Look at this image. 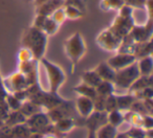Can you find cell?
<instances>
[{
	"label": "cell",
	"mask_w": 153,
	"mask_h": 138,
	"mask_svg": "<svg viewBox=\"0 0 153 138\" xmlns=\"http://www.w3.org/2000/svg\"><path fill=\"white\" fill-rule=\"evenodd\" d=\"M114 88L115 86L112 82L101 81V83L96 87V90L98 95H102L107 97V96L111 95V94H114Z\"/></svg>",
	"instance_id": "22"
},
{
	"label": "cell",
	"mask_w": 153,
	"mask_h": 138,
	"mask_svg": "<svg viewBox=\"0 0 153 138\" xmlns=\"http://www.w3.org/2000/svg\"><path fill=\"white\" fill-rule=\"evenodd\" d=\"M136 98L132 94H126V95H120L117 96V109L120 111L129 110L131 105Z\"/></svg>",
	"instance_id": "21"
},
{
	"label": "cell",
	"mask_w": 153,
	"mask_h": 138,
	"mask_svg": "<svg viewBox=\"0 0 153 138\" xmlns=\"http://www.w3.org/2000/svg\"><path fill=\"white\" fill-rule=\"evenodd\" d=\"M49 123L51 120H49L47 114L43 113L42 111L30 115L25 120V123L28 125L30 131H39V130L44 129L49 125Z\"/></svg>",
	"instance_id": "10"
},
{
	"label": "cell",
	"mask_w": 153,
	"mask_h": 138,
	"mask_svg": "<svg viewBox=\"0 0 153 138\" xmlns=\"http://www.w3.org/2000/svg\"><path fill=\"white\" fill-rule=\"evenodd\" d=\"M49 17H51L53 20H55L58 24H60V25H61V24L66 20V16H65V13H64L63 7H60V9H58L57 11L53 12V13L51 14Z\"/></svg>",
	"instance_id": "35"
},
{
	"label": "cell",
	"mask_w": 153,
	"mask_h": 138,
	"mask_svg": "<svg viewBox=\"0 0 153 138\" xmlns=\"http://www.w3.org/2000/svg\"><path fill=\"white\" fill-rule=\"evenodd\" d=\"M101 77L98 75V73L94 70H89V71H85L82 75V83L86 84L88 86H91V87L96 88L99 84L101 83Z\"/></svg>",
	"instance_id": "23"
},
{
	"label": "cell",
	"mask_w": 153,
	"mask_h": 138,
	"mask_svg": "<svg viewBox=\"0 0 153 138\" xmlns=\"http://www.w3.org/2000/svg\"><path fill=\"white\" fill-rule=\"evenodd\" d=\"M133 55L135 59H140V58L151 55H152V41L149 40L146 42L136 43Z\"/></svg>",
	"instance_id": "16"
},
{
	"label": "cell",
	"mask_w": 153,
	"mask_h": 138,
	"mask_svg": "<svg viewBox=\"0 0 153 138\" xmlns=\"http://www.w3.org/2000/svg\"><path fill=\"white\" fill-rule=\"evenodd\" d=\"M19 111L27 118L30 115L35 114V113H37V112H40L41 107L39 106V105L35 104V103L32 102L30 100H26L21 104V107H20Z\"/></svg>",
	"instance_id": "18"
},
{
	"label": "cell",
	"mask_w": 153,
	"mask_h": 138,
	"mask_svg": "<svg viewBox=\"0 0 153 138\" xmlns=\"http://www.w3.org/2000/svg\"><path fill=\"white\" fill-rule=\"evenodd\" d=\"M124 5L123 0H102L101 2V9L104 11H119Z\"/></svg>",
	"instance_id": "28"
},
{
	"label": "cell",
	"mask_w": 153,
	"mask_h": 138,
	"mask_svg": "<svg viewBox=\"0 0 153 138\" xmlns=\"http://www.w3.org/2000/svg\"><path fill=\"white\" fill-rule=\"evenodd\" d=\"M60 27V24H58L55 20H53L51 17H46L44 20V23L42 25V30L46 36H51V35H55L58 32Z\"/></svg>",
	"instance_id": "27"
},
{
	"label": "cell",
	"mask_w": 153,
	"mask_h": 138,
	"mask_svg": "<svg viewBox=\"0 0 153 138\" xmlns=\"http://www.w3.org/2000/svg\"><path fill=\"white\" fill-rule=\"evenodd\" d=\"M89 138H96V133H94V132H90Z\"/></svg>",
	"instance_id": "40"
},
{
	"label": "cell",
	"mask_w": 153,
	"mask_h": 138,
	"mask_svg": "<svg viewBox=\"0 0 153 138\" xmlns=\"http://www.w3.org/2000/svg\"><path fill=\"white\" fill-rule=\"evenodd\" d=\"M117 109V95L114 94H111V95L107 96L106 100H105V112H110Z\"/></svg>",
	"instance_id": "33"
},
{
	"label": "cell",
	"mask_w": 153,
	"mask_h": 138,
	"mask_svg": "<svg viewBox=\"0 0 153 138\" xmlns=\"http://www.w3.org/2000/svg\"><path fill=\"white\" fill-rule=\"evenodd\" d=\"M140 75V71H138L137 63L135 61L131 65L115 71L113 84H114V86L121 88V89H129L130 86L136 81V79Z\"/></svg>",
	"instance_id": "5"
},
{
	"label": "cell",
	"mask_w": 153,
	"mask_h": 138,
	"mask_svg": "<svg viewBox=\"0 0 153 138\" xmlns=\"http://www.w3.org/2000/svg\"><path fill=\"white\" fill-rule=\"evenodd\" d=\"M136 61L135 57L133 55H129V53H117L114 57H111L110 59L107 61V64L112 68L113 70L117 71L120 69L127 67V66L133 64Z\"/></svg>",
	"instance_id": "9"
},
{
	"label": "cell",
	"mask_w": 153,
	"mask_h": 138,
	"mask_svg": "<svg viewBox=\"0 0 153 138\" xmlns=\"http://www.w3.org/2000/svg\"><path fill=\"white\" fill-rule=\"evenodd\" d=\"M5 102L7 104V107H9L10 111H15V110H19L20 107H21L22 103L20 102L18 98H16L15 96L12 93H9L5 97Z\"/></svg>",
	"instance_id": "31"
},
{
	"label": "cell",
	"mask_w": 153,
	"mask_h": 138,
	"mask_svg": "<svg viewBox=\"0 0 153 138\" xmlns=\"http://www.w3.org/2000/svg\"><path fill=\"white\" fill-rule=\"evenodd\" d=\"M33 1H34L35 7H38V5H40L41 3H43L44 1H46V0H33Z\"/></svg>",
	"instance_id": "38"
},
{
	"label": "cell",
	"mask_w": 153,
	"mask_h": 138,
	"mask_svg": "<svg viewBox=\"0 0 153 138\" xmlns=\"http://www.w3.org/2000/svg\"><path fill=\"white\" fill-rule=\"evenodd\" d=\"M94 70L98 73V75L101 77L102 81H108L112 82V83L114 81L115 70H113L112 68L107 64V62H101Z\"/></svg>",
	"instance_id": "14"
},
{
	"label": "cell",
	"mask_w": 153,
	"mask_h": 138,
	"mask_svg": "<svg viewBox=\"0 0 153 138\" xmlns=\"http://www.w3.org/2000/svg\"><path fill=\"white\" fill-rule=\"evenodd\" d=\"M74 90L78 94H80L81 96H86V97H89V98H91V100H94V98L97 97V95H98L96 88L86 85V84H84V83H82L81 85L74 87Z\"/></svg>",
	"instance_id": "24"
},
{
	"label": "cell",
	"mask_w": 153,
	"mask_h": 138,
	"mask_svg": "<svg viewBox=\"0 0 153 138\" xmlns=\"http://www.w3.org/2000/svg\"><path fill=\"white\" fill-rule=\"evenodd\" d=\"M40 63L45 68L47 73V77H48V83H49V92L51 93H58L59 88L63 85V83L66 80V75L64 71L62 70L59 66L56 64L51 63L45 58L39 60Z\"/></svg>",
	"instance_id": "4"
},
{
	"label": "cell",
	"mask_w": 153,
	"mask_h": 138,
	"mask_svg": "<svg viewBox=\"0 0 153 138\" xmlns=\"http://www.w3.org/2000/svg\"><path fill=\"white\" fill-rule=\"evenodd\" d=\"M22 47L28 49L33 53L35 60L39 61L45 53L47 45V36L41 30L30 26L24 32L21 41Z\"/></svg>",
	"instance_id": "1"
},
{
	"label": "cell",
	"mask_w": 153,
	"mask_h": 138,
	"mask_svg": "<svg viewBox=\"0 0 153 138\" xmlns=\"http://www.w3.org/2000/svg\"><path fill=\"white\" fill-rule=\"evenodd\" d=\"M74 125V121L69 117H63V118L59 119L58 121H56V128L59 131L62 132H67L71 129Z\"/></svg>",
	"instance_id": "30"
},
{
	"label": "cell",
	"mask_w": 153,
	"mask_h": 138,
	"mask_svg": "<svg viewBox=\"0 0 153 138\" xmlns=\"http://www.w3.org/2000/svg\"><path fill=\"white\" fill-rule=\"evenodd\" d=\"M124 120H125V117H124L123 113L117 109L107 113V123H110L113 127H119L120 125L123 123Z\"/></svg>",
	"instance_id": "26"
},
{
	"label": "cell",
	"mask_w": 153,
	"mask_h": 138,
	"mask_svg": "<svg viewBox=\"0 0 153 138\" xmlns=\"http://www.w3.org/2000/svg\"><path fill=\"white\" fill-rule=\"evenodd\" d=\"M26 117L20 112L19 110H15V111H10L9 115L5 118L4 125H9V127H14L16 125H19V123H25Z\"/></svg>",
	"instance_id": "19"
},
{
	"label": "cell",
	"mask_w": 153,
	"mask_h": 138,
	"mask_svg": "<svg viewBox=\"0 0 153 138\" xmlns=\"http://www.w3.org/2000/svg\"><path fill=\"white\" fill-rule=\"evenodd\" d=\"M115 138H128V137H127V135H126V134H121L120 136L117 135V137H115Z\"/></svg>",
	"instance_id": "39"
},
{
	"label": "cell",
	"mask_w": 153,
	"mask_h": 138,
	"mask_svg": "<svg viewBox=\"0 0 153 138\" xmlns=\"http://www.w3.org/2000/svg\"><path fill=\"white\" fill-rule=\"evenodd\" d=\"M146 87H152V75H147V77L140 75L128 90L130 91V93H134L136 91H140Z\"/></svg>",
	"instance_id": "15"
},
{
	"label": "cell",
	"mask_w": 153,
	"mask_h": 138,
	"mask_svg": "<svg viewBox=\"0 0 153 138\" xmlns=\"http://www.w3.org/2000/svg\"><path fill=\"white\" fill-rule=\"evenodd\" d=\"M107 123V112L105 111H92L86 117V125L90 132H96L99 128Z\"/></svg>",
	"instance_id": "11"
},
{
	"label": "cell",
	"mask_w": 153,
	"mask_h": 138,
	"mask_svg": "<svg viewBox=\"0 0 153 138\" xmlns=\"http://www.w3.org/2000/svg\"><path fill=\"white\" fill-rule=\"evenodd\" d=\"M130 37L135 41L136 43L146 42L151 40L153 35V21L152 17H149L146 23L143 24H134L129 32Z\"/></svg>",
	"instance_id": "6"
},
{
	"label": "cell",
	"mask_w": 153,
	"mask_h": 138,
	"mask_svg": "<svg viewBox=\"0 0 153 138\" xmlns=\"http://www.w3.org/2000/svg\"><path fill=\"white\" fill-rule=\"evenodd\" d=\"M126 135L129 138H146V131H144L138 127H134L130 129L126 133Z\"/></svg>",
	"instance_id": "34"
},
{
	"label": "cell",
	"mask_w": 153,
	"mask_h": 138,
	"mask_svg": "<svg viewBox=\"0 0 153 138\" xmlns=\"http://www.w3.org/2000/svg\"><path fill=\"white\" fill-rule=\"evenodd\" d=\"M64 13H65L66 19L69 20H76L80 19L84 16V13L80 10L76 9L74 7H70V5H64Z\"/></svg>",
	"instance_id": "29"
},
{
	"label": "cell",
	"mask_w": 153,
	"mask_h": 138,
	"mask_svg": "<svg viewBox=\"0 0 153 138\" xmlns=\"http://www.w3.org/2000/svg\"><path fill=\"white\" fill-rule=\"evenodd\" d=\"M96 138H115L117 135V128L111 125L110 123H107L106 125H102L97 130Z\"/></svg>",
	"instance_id": "20"
},
{
	"label": "cell",
	"mask_w": 153,
	"mask_h": 138,
	"mask_svg": "<svg viewBox=\"0 0 153 138\" xmlns=\"http://www.w3.org/2000/svg\"><path fill=\"white\" fill-rule=\"evenodd\" d=\"M76 108L79 114L86 118L94 111V100L89 97L80 95L76 100Z\"/></svg>",
	"instance_id": "13"
},
{
	"label": "cell",
	"mask_w": 153,
	"mask_h": 138,
	"mask_svg": "<svg viewBox=\"0 0 153 138\" xmlns=\"http://www.w3.org/2000/svg\"><path fill=\"white\" fill-rule=\"evenodd\" d=\"M64 47H65L66 55L71 61L74 66L80 61V59L83 57L86 51L84 40L82 38L81 34L78 32H74L68 39H66L65 43H64Z\"/></svg>",
	"instance_id": "3"
},
{
	"label": "cell",
	"mask_w": 153,
	"mask_h": 138,
	"mask_svg": "<svg viewBox=\"0 0 153 138\" xmlns=\"http://www.w3.org/2000/svg\"><path fill=\"white\" fill-rule=\"evenodd\" d=\"M0 138H14L12 127H9V125H5L0 127Z\"/></svg>",
	"instance_id": "37"
},
{
	"label": "cell",
	"mask_w": 153,
	"mask_h": 138,
	"mask_svg": "<svg viewBox=\"0 0 153 138\" xmlns=\"http://www.w3.org/2000/svg\"><path fill=\"white\" fill-rule=\"evenodd\" d=\"M137 63L138 71H140V75H152V69H153V60L151 55L148 57L140 58V61L136 62Z\"/></svg>",
	"instance_id": "17"
},
{
	"label": "cell",
	"mask_w": 153,
	"mask_h": 138,
	"mask_svg": "<svg viewBox=\"0 0 153 138\" xmlns=\"http://www.w3.org/2000/svg\"><path fill=\"white\" fill-rule=\"evenodd\" d=\"M64 5H70L85 13L86 5L84 0H64Z\"/></svg>",
	"instance_id": "36"
},
{
	"label": "cell",
	"mask_w": 153,
	"mask_h": 138,
	"mask_svg": "<svg viewBox=\"0 0 153 138\" xmlns=\"http://www.w3.org/2000/svg\"><path fill=\"white\" fill-rule=\"evenodd\" d=\"M122 39L117 37L109 28L103 30L99 34L98 38H97V42L98 44L102 47L103 49L108 51L117 50L120 44H121Z\"/></svg>",
	"instance_id": "8"
},
{
	"label": "cell",
	"mask_w": 153,
	"mask_h": 138,
	"mask_svg": "<svg viewBox=\"0 0 153 138\" xmlns=\"http://www.w3.org/2000/svg\"><path fill=\"white\" fill-rule=\"evenodd\" d=\"M124 4L132 7L134 10H146L147 0H123Z\"/></svg>",
	"instance_id": "32"
},
{
	"label": "cell",
	"mask_w": 153,
	"mask_h": 138,
	"mask_svg": "<svg viewBox=\"0 0 153 138\" xmlns=\"http://www.w3.org/2000/svg\"><path fill=\"white\" fill-rule=\"evenodd\" d=\"M26 1H33V0H26Z\"/></svg>",
	"instance_id": "41"
},
{
	"label": "cell",
	"mask_w": 153,
	"mask_h": 138,
	"mask_svg": "<svg viewBox=\"0 0 153 138\" xmlns=\"http://www.w3.org/2000/svg\"><path fill=\"white\" fill-rule=\"evenodd\" d=\"M3 85L9 93H14L16 91L27 89L30 84H28L25 75L19 71V72L14 73L13 75L7 77L3 81Z\"/></svg>",
	"instance_id": "7"
},
{
	"label": "cell",
	"mask_w": 153,
	"mask_h": 138,
	"mask_svg": "<svg viewBox=\"0 0 153 138\" xmlns=\"http://www.w3.org/2000/svg\"><path fill=\"white\" fill-rule=\"evenodd\" d=\"M12 132H13L14 138H30L32 131L28 128V125L23 123L12 127Z\"/></svg>",
	"instance_id": "25"
},
{
	"label": "cell",
	"mask_w": 153,
	"mask_h": 138,
	"mask_svg": "<svg viewBox=\"0 0 153 138\" xmlns=\"http://www.w3.org/2000/svg\"><path fill=\"white\" fill-rule=\"evenodd\" d=\"M64 7V0H46L40 5L36 7V15L49 17L58 9Z\"/></svg>",
	"instance_id": "12"
},
{
	"label": "cell",
	"mask_w": 153,
	"mask_h": 138,
	"mask_svg": "<svg viewBox=\"0 0 153 138\" xmlns=\"http://www.w3.org/2000/svg\"><path fill=\"white\" fill-rule=\"evenodd\" d=\"M134 9L124 4L119 10V14L113 20L112 24L109 26V30L120 39H123L131 30L132 26L135 24L133 19Z\"/></svg>",
	"instance_id": "2"
}]
</instances>
